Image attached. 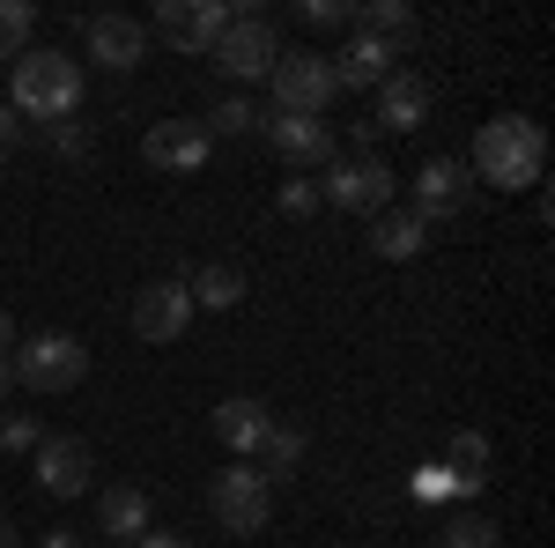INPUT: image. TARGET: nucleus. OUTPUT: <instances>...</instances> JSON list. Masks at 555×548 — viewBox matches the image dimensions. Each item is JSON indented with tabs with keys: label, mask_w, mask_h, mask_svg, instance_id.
Here are the masks:
<instances>
[{
	"label": "nucleus",
	"mask_w": 555,
	"mask_h": 548,
	"mask_svg": "<svg viewBox=\"0 0 555 548\" xmlns=\"http://www.w3.org/2000/svg\"><path fill=\"white\" fill-rule=\"evenodd\" d=\"M319 201H334L348 215H385L392 208V164H378V156H334L319 170Z\"/></svg>",
	"instance_id": "nucleus-6"
},
{
	"label": "nucleus",
	"mask_w": 555,
	"mask_h": 548,
	"mask_svg": "<svg viewBox=\"0 0 555 548\" xmlns=\"http://www.w3.org/2000/svg\"><path fill=\"white\" fill-rule=\"evenodd\" d=\"M208 505H215V526H222V534H267V519H274V482H267L253 460H230L208 482Z\"/></svg>",
	"instance_id": "nucleus-4"
},
{
	"label": "nucleus",
	"mask_w": 555,
	"mask_h": 548,
	"mask_svg": "<svg viewBox=\"0 0 555 548\" xmlns=\"http://www.w3.org/2000/svg\"><path fill=\"white\" fill-rule=\"evenodd\" d=\"M267 430H274V408H267V400H253V393L215 400V437H222L230 460H253L259 445H267Z\"/></svg>",
	"instance_id": "nucleus-15"
},
{
	"label": "nucleus",
	"mask_w": 555,
	"mask_h": 548,
	"mask_svg": "<svg viewBox=\"0 0 555 548\" xmlns=\"http://www.w3.org/2000/svg\"><path fill=\"white\" fill-rule=\"evenodd\" d=\"M30 460H38V489H44V497H82L89 474H96V453H89V437H44Z\"/></svg>",
	"instance_id": "nucleus-12"
},
{
	"label": "nucleus",
	"mask_w": 555,
	"mask_h": 548,
	"mask_svg": "<svg viewBox=\"0 0 555 548\" xmlns=\"http://www.w3.org/2000/svg\"><path fill=\"white\" fill-rule=\"evenodd\" d=\"M15 149H23V119H15V112H8V104H0V164H8V156H15Z\"/></svg>",
	"instance_id": "nucleus-31"
},
{
	"label": "nucleus",
	"mask_w": 555,
	"mask_h": 548,
	"mask_svg": "<svg viewBox=\"0 0 555 548\" xmlns=\"http://www.w3.org/2000/svg\"><path fill=\"white\" fill-rule=\"evenodd\" d=\"M230 15L237 8H222V0H156V38L178 44V52H215Z\"/></svg>",
	"instance_id": "nucleus-9"
},
{
	"label": "nucleus",
	"mask_w": 555,
	"mask_h": 548,
	"mask_svg": "<svg viewBox=\"0 0 555 548\" xmlns=\"http://www.w3.org/2000/svg\"><path fill=\"white\" fill-rule=\"evenodd\" d=\"M267 82H274V112H297V119H326V104L341 97L326 52H304V44H282V60H274Z\"/></svg>",
	"instance_id": "nucleus-5"
},
{
	"label": "nucleus",
	"mask_w": 555,
	"mask_h": 548,
	"mask_svg": "<svg viewBox=\"0 0 555 548\" xmlns=\"http://www.w3.org/2000/svg\"><path fill=\"white\" fill-rule=\"evenodd\" d=\"M185 296H193V311H237L245 304V267H230V259H201L193 275H178Z\"/></svg>",
	"instance_id": "nucleus-18"
},
{
	"label": "nucleus",
	"mask_w": 555,
	"mask_h": 548,
	"mask_svg": "<svg viewBox=\"0 0 555 548\" xmlns=\"http://www.w3.org/2000/svg\"><path fill=\"white\" fill-rule=\"evenodd\" d=\"M304 23L311 30H341V23H356V8L348 0H304Z\"/></svg>",
	"instance_id": "nucleus-30"
},
{
	"label": "nucleus",
	"mask_w": 555,
	"mask_h": 548,
	"mask_svg": "<svg viewBox=\"0 0 555 548\" xmlns=\"http://www.w3.org/2000/svg\"><path fill=\"white\" fill-rule=\"evenodd\" d=\"M504 534H496V519L489 511H460V519H444V534H437V548H496Z\"/></svg>",
	"instance_id": "nucleus-24"
},
{
	"label": "nucleus",
	"mask_w": 555,
	"mask_h": 548,
	"mask_svg": "<svg viewBox=\"0 0 555 548\" xmlns=\"http://www.w3.org/2000/svg\"><path fill=\"white\" fill-rule=\"evenodd\" d=\"M541 170H548V133L533 127V119H489V127L474 133V156H467V178H489V186H504V193H526V186H541Z\"/></svg>",
	"instance_id": "nucleus-2"
},
{
	"label": "nucleus",
	"mask_w": 555,
	"mask_h": 548,
	"mask_svg": "<svg viewBox=\"0 0 555 548\" xmlns=\"http://www.w3.org/2000/svg\"><path fill=\"white\" fill-rule=\"evenodd\" d=\"M15 348V319H8V304H0V356Z\"/></svg>",
	"instance_id": "nucleus-35"
},
{
	"label": "nucleus",
	"mask_w": 555,
	"mask_h": 548,
	"mask_svg": "<svg viewBox=\"0 0 555 548\" xmlns=\"http://www.w3.org/2000/svg\"><path fill=\"white\" fill-rule=\"evenodd\" d=\"M444 482H452V489H481V482H489V437H481V430H452V445H444Z\"/></svg>",
	"instance_id": "nucleus-21"
},
{
	"label": "nucleus",
	"mask_w": 555,
	"mask_h": 548,
	"mask_svg": "<svg viewBox=\"0 0 555 548\" xmlns=\"http://www.w3.org/2000/svg\"><path fill=\"white\" fill-rule=\"evenodd\" d=\"M38 445H44L38 416H0V453H38Z\"/></svg>",
	"instance_id": "nucleus-28"
},
{
	"label": "nucleus",
	"mask_w": 555,
	"mask_h": 548,
	"mask_svg": "<svg viewBox=\"0 0 555 548\" xmlns=\"http://www.w3.org/2000/svg\"><path fill=\"white\" fill-rule=\"evenodd\" d=\"M0 548H23V534H15V526H8V519H0Z\"/></svg>",
	"instance_id": "nucleus-36"
},
{
	"label": "nucleus",
	"mask_w": 555,
	"mask_h": 548,
	"mask_svg": "<svg viewBox=\"0 0 555 548\" xmlns=\"http://www.w3.org/2000/svg\"><path fill=\"white\" fill-rule=\"evenodd\" d=\"M44 149H52L60 164H82L89 156V127L82 119H60V127H44Z\"/></svg>",
	"instance_id": "nucleus-27"
},
{
	"label": "nucleus",
	"mask_w": 555,
	"mask_h": 548,
	"mask_svg": "<svg viewBox=\"0 0 555 548\" xmlns=\"http://www.w3.org/2000/svg\"><path fill=\"white\" fill-rule=\"evenodd\" d=\"M259 133H267V141H274V156H282V164H297L304 178L334 164V127H326V119H297V112H259Z\"/></svg>",
	"instance_id": "nucleus-10"
},
{
	"label": "nucleus",
	"mask_w": 555,
	"mask_h": 548,
	"mask_svg": "<svg viewBox=\"0 0 555 548\" xmlns=\"http://www.w3.org/2000/svg\"><path fill=\"white\" fill-rule=\"evenodd\" d=\"M96 534L133 548L141 534H156V505H149L133 482H119V489H104V497H96Z\"/></svg>",
	"instance_id": "nucleus-17"
},
{
	"label": "nucleus",
	"mask_w": 555,
	"mask_h": 548,
	"mask_svg": "<svg viewBox=\"0 0 555 548\" xmlns=\"http://www.w3.org/2000/svg\"><path fill=\"white\" fill-rule=\"evenodd\" d=\"M8 112L15 119H38V127H60V119H75L82 112V60H67V52H23L15 67H8Z\"/></svg>",
	"instance_id": "nucleus-1"
},
{
	"label": "nucleus",
	"mask_w": 555,
	"mask_h": 548,
	"mask_svg": "<svg viewBox=\"0 0 555 548\" xmlns=\"http://www.w3.org/2000/svg\"><path fill=\"white\" fill-rule=\"evenodd\" d=\"M141 156H149V170H164V178H193V170H208L215 133L201 119H156L149 141H141Z\"/></svg>",
	"instance_id": "nucleus-8"
},
{
	"label": "nucleus",
	"mask_w": 555,
	"mask_h": 548,
	"mask_svg": "<svg viewBox=\"0 0 555 548\" xmlns=\"http://www.w3.org/2000/svg\"><path fill=\"white\" fill-rule=\"evenodd\" d=\"M444 489H452L444 467H423V474H415V497H444Z\"/></svg>",
	"instance_id": "nucleus-32"
},
{
	"label": "nucleus",
	"mask_w": 555,
	"mask_h": 548,
	"mask_svg": "<svg viewBox=\"0 0 555 548\" xmlns=\"http://www.w3.org/2000/svg\"><path fill=\"white\" fill-rule=\"evenodd\" d=\"M201 127H208V133H222V141H245V133H259V112L245 104V97H222V104H215V112L201 119Z\"/></svg>",
	"instance_id": "nucleus-26"
},
{
	"label": "nucleus",
	"mask_w": 555,
	"mask_h": 548,
	"mask_svg": "<svg viewBox=\"0 0 555 548\" xmlns=\"http://www.w3.org/2000/svg\"><path fill=\"white\" fill-rule=\"evenodd\" d=\"M82 44H89V60H96V67L127 75V67L149 60V23H141V15H89Z\"/></svg>",
	"instance_id": "nucleus-11"
},
{
	"label": "nucleus",
	"mask_w": 555,
	"mask_h": 548,
	"mask_svg": "<svg viewBox=\"0 0 555 548\" xmlns=\"http://www.w3.org/2000/svg\"><path fill=\"white\" fill-rule=\"evenodd\" d=\"M326 67H334V82H341V89H378L385 75H392V44H378V38H348L341 52L326 60Z\"/></svg>",
	"instance_id": "nucleus-19"
},
{
	"label": "nucleus",
	"mask_w": 555,
	"mask_h": 548,
	"mask_svg": "<svg viewBox=\"0 0 555 548\" xmlns=\"http://www.w3.org/2000/svg\"><path fill=\"white\" fill-rule=\"evenodd\" d=\"M356 23H363V38H378V44H392V38H408V30H415L408 0H371V8H356Z\"/></svg>",
	"instance_id": "nucleus-23"
},
{
	"label": "nucleus",
	"mask_w": 555,
	"mask_h": 548,
	"mask_svg": "<svg viewBox=\"0 0 555 548\" xmlns=\"http://www.w3.org/2000/svg\"><path fill=\"white\" fill-rule=\"evenodd\" d=\"M253 460H259V474H267V482H289V474L304 467V430H297V422H274V430H267V445H259Z\"/></svg>",
	"instance_id": "nucleus-22"
},
{
	"label": "nucleus",
	"mask_w": 555,
	"mask_h": 548,
	"mask_svg": "<svg viewBox=\"0 0 555 548\" xmlns=\"http://www.w3.org/2000/svg\"><path fill=\"white\" fill-rule=\"evenodd\" d=\"M8 385H15V379H8V356H0V400H8Z\"/></svg>",
	"instance_id": "nucleus-37"
},
{
	"label": "nucleus",
	"mask_w": 555,
	"mask_h": 548,
	"mask_svg": "<svg viewBox=\"0 0 555 548\" xmlns=\"http://www.w3.org/2000/svg\"><path fill=\"white\" fill-rule=\"evenodd\" d=\"M319 208H326V201H319V178H289V186H282V215L304 222V215H319Z\"/></svg>",
	"instance_id": "nucleus-29"
},
{
	"label": "nucleus",
	"mask_w": 555,
	"mask_h": 548,
	"mask_svg": "<svg viewBox=\"0 0 555 548\" xmlns=\"http://www.w3.org/2000/svg\"><path fill=\"white\" fill-rule=\"evenodd\" d=\"M8 379L30 385V393H75L89 379V348L75 334H30L8 356Z\"/></svg>",
	"instance_id": "nucleus-3"
},
{
	"label": "nucleus",
	"mask_w": 555,
	"mask_h": 548,
	"mask_svg": "<svg viewBox=\"0 0 555 548\" xmlns=\"http://www.w3.org/2000/svg\"><path fill=\"white\" fill-rule=\"evenodd\" d=\"M467 193H474V178H467L460 156H429V164L415 170V201H408V208L423 215V222H444V215L467 208Z\"/></svg>",
	"instance_id": "nucleus-13"
},
{
	"label": "nucleus",
	"mask_w": 555,
	"mask_h": 548,
	"mask_svg": "<svg viewBox=\"0 0 555 548\" xmlns=\"http://www.w3.org/2000/svg\"><path fill=\"white\" fill-rule=\"evenodd\" d=\"M30 23H38V15H30L23 0H0V60H8V67L30 52Z\"/></svg>",
	"instance_id": "nucleus-25"
},
{
	"label": "nucleus",
	"mask_w": 555,
	"mask_h": 548,
	"mask_svg": "<svg viewBox=\"0 0 555 548\" xmlns=\"http://www.w3.org/2000/svg\"><path fill=\"white\" fill-rule=\"evenodd\" d=\"M423 119H429V82L392 67V75L378 82V119H371V127H378V133H415Z\"/></svg>",
	"instance_id": "nucleus-16"
},
{
	"label": "nucleus",
	"mask_w": 555,
	"mask_h": 548,
	"mask_svg": "<svg viewBox=\"0 0 555 548\" xmlns=\"http://www.w3.org/2000/svg\"><path fill=\"white\" fill-rule=\"evenodd\" d=\"M38 548H82V541H75V526H52V534H44Z\"/></svg>",
	"instance_id": "nucleus-34"
},
{
	"label": "nucleus",
	"mask_w": 555,
	"mask_h": 548,
	"mask_svg": "<svg viewBox=\"0 0 555 548\" xmlns=\"http://www.w3.org/2000/svg\"><path fill=\"white\" fill-rule=\"evenodd\" d=\"M133 548H201V541H185V534H141Z\"/></svg>",
	"instance_id": "nucleus-33"
},
{
	"label": "nucleus",
	"mask_w": 555,
	"mask_h": 548,
	"mask_svg": "<svg viewBox=\"0 0 555 548\" xmlns=\"http://www.w3.org/2000/svg\"><path fill=\"white\" fill-rule=\"evenodd\" d=\"M274 60H282V38H274L267 15H230V30L215 38V67H222L230 82H267Z\"/></svg>",
	"instance_id": "nucleus-7"
},
{
	"label": "nucleus",
	"mask_w": 555,
	"mask_h": 548,
	"mask_svg": "<svg viewBox=\"0 0 555 548\" xmlns=\"http://www.w3.org/2000/svg\"><path fill=\"white\" fill-rule=\"evenodd\" d=\"M429 245V222L415 208H385V215H371V253L378 259H415Z\"/></svg>",
	"instance_id": "nucleus-20"
},
{
	"label": "nucleus",
	"mask_w": 555,
	"mask_h": 548,
	"mask_svg": "<svg viewBox=\"0 0 555 548\" xmlns=\"http://www.w3.org/2000/svg\"><path fill=\"white\" fill-rule=\"evenodd\" d=\"M185 319H193V296H185V282H178V275H171V282H149V290L133 296V334L156 341V348L185 334Z\"/></svg>",
	"instance_id": "nucleus-14"
}]
</instances>
